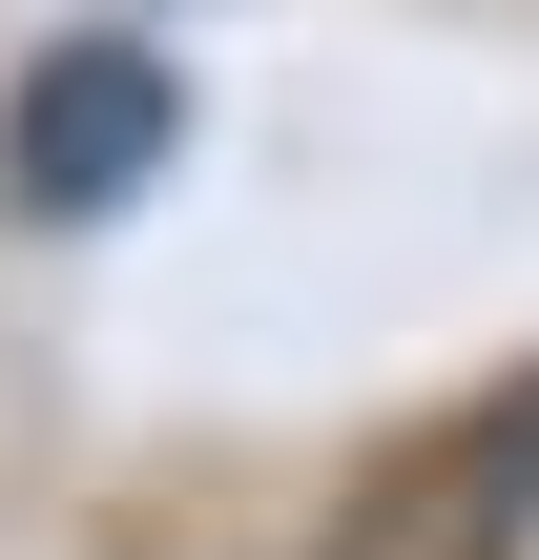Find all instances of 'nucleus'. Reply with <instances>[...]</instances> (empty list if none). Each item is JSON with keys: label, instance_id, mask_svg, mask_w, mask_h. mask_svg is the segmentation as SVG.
<instances>
[{"label": "nucleus", "instance_id": "nucleus-1", "mask_svg": "<svg viewBox=\"0 0 539 560\" xmlns=\"http://www.w3.org/2000/svg\"><path fill=\"white\" fill-rule=\"evenodd\" d=\"M166 145H187V83H166L145 42H42L21 104H0V187H21L42 229H104Z\"/></svg>", "mask_w": 539, "mask_h": 560}, {"label": "nucleus", "instance_id": "nucleus-2", "mask_svg": "<svg viewBox=\"0 0 539 560\" xmlns=\"http://www.w3.org/2000/svg\"><path fill=\"white\" fill-rule=\"evenodd\" d=\"M499 560H539V436H519V478H499Z\"/></svg>", "mask_w": 539, "mask_h": 560}]
</instances>
